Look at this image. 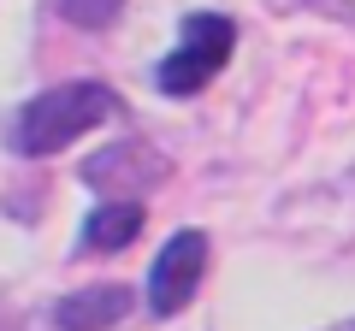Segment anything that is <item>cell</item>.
Returning <instances> with one entry per match:
<instances>
[{
	"label": "cell",
	"mask_w": 355,
	"mask_h": 331,
	"mask_svg": "<svg viewBox=\"0 0 355 331\" xmlns=\"http://www.w3.org/2000/svg\"><path fill=\"white\" fill-rule=\"evenodd\" d=\"M142 202H101L95 213L83 219V249L89 255H113V249H130L142 231Z\"/></svg>",
	"instance_id": "5b68a950"
},
{
	"label": "cell",
	"mask_w": 355,
	"mask_h": 331,
	"mask_svg": "<svg viewBox=\"0 0 355 331\" xmlns=\"http://www.w3.org/2000/svg\"><path fill=\"white\" fill-rule=\"evenodd\" d=\"M130 302H137V296H130L125 284H89V290L65 296V302L53 307V325L60 331H107V325H119V319L130 314Z\"/></svg>",
	"instance_id": "277c9868"
},
{
	"label": "cell",
	"mask_w": 355,
	"mask_h": 331,
	"mask_svg": "<svg viewBox=\"0 0 355 331\" xmlns=\"http://www.w3.org/2000/svg\"><path fill=\"white\" fill-rule=\"evenodd\" d=\"M113 113H119V95L107 89V83H95V77H77V83H53V89H42L36 101L18 113V125H12V148L24 154V160L60 154L65 142H77L83 130L107 125Z\"/></svg>",
	"instance_id": "6da1fadb"
},
{
	"label": "cell",
	"mask_w": 355,
	"mask_h": 331,
	"mask_svg": "<svg viewBox=\"0 0 355 331\" xmlns=\"http://www.w3.org/2000/svg\"><path fill=\"white\" fill-rule=\"evenodd\" d=\"M60 12H65V24H77V30H107L125 12V0H60Z\"/></svg>",
	"instance_id": "8992f818"
},
{
	"label": "cell",
	"mask_w": 355,
	"mask_h": 331,
	"mask_svg": "<svg viewBox=\"0 0 355 331\" xmlns=\"http://www.w3.org/2000/svg\"><path fill=\"white\" fill-rule=\"evenodd\" d=\"M202 278H207V237L202 231L166 237V249L148 267V307H154V319L184 314V307L196 302V290H202Z\"/></svg>",
	"instance_id": "3957f363"
},
{
	"label": "cell",
	"mask_w": 355,
	"mask_h": 331,
	"mask_svg": "<svg viewBox=\"0 0 355 331\" xmlns=\"http://www.w3.org/2000/svg\"><path fill=\"white\" fill-rule=\"evenodd\" d=\"M338 331H355V319H349V325H338Z\"/></svg>",
	"instance_id": "52a82bcc"
},
{
	"label": "cell",
	"mask_w": 355,
	"mask_h": 331,
	"mask_svg": "<svg viewBox=\"0 0 355 331\" xmlns=\"http://www.w3.org/2000/svg\"><path fill=\"white\" fill-rule=\"evenodd\" d=\"M231 48H237V24L225 12H190L178 30V48L154 65V89L184 101V95H202L219 71H225Z\"/></svg>",
	"instance_id": "7a4b0ae2"
}]
</instances>
